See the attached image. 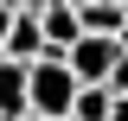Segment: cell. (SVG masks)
<instances>
[{"label":"cell","mask_w":128,"mask_h":121,"mask_svg":"<svg viewBox=\"0 0 128 121\" xmlns=\"http://www.w3.org/2000/svg\"><path fill=\"white\" fill-rule=\"evenodd\" d=\"M77 70H70V58L64 51H45V58L32 64V115H45V121H64L70 115V102H77Z\"/></svg>","instance_id":"1"},{"label":"cell","mask_w":128,"mask_h":121,"mask_svg":"<svg viewBox=\"0 0 128 121\" xmlns=\"http://www.w3.org/2000/svg\"><path fill=\"white\" fill-rule=\"evenodd\" d=\"M122 51H128V45H122V38H109V32H83L64 58H70L77 83H109V70H115V58H122Z\"/></svg>","instance_id":"2"},{"label":"cell","mask_w":128,"mask_h":121,"mask_svg":"<svg viewBox=\"0 0 128 121\" xmlns=\"http://www.w3.org/2000/svg\"><path fill=\"white\" fill-rule=\"evenodd\" d=\"M32 115V64L0 58V121H26Z\"/></svg>","instance_id":"3"},{"label":"cell","mask_w":128,"mask_h":121,"mask_svg":"<svg viewBox=\"0 0 128 121\" xmlns=\"http://www.w3.org/2000/svg\"><path fill=\"white\" fill-rule=\"evenodd\" d=\"M45 51H51V38H45V19H38V13H19V19H13V32H6V51H0V58L38 64Z\"/></svg>","instance_id":"4"},{"label":"cell","mask_w":128,"mask_h":121,"mask_svg":"<svg viewBox=\"0 0 128 121\" xmlns=\"http://www.w3.org/2000/svg\"><path fill=\"white\" fill-rule=\"evenodd\" d=\"M38 19H45V38H51V51H70V45L83 38V13H77V6H64V0H51Z\"/></svg>","instance_id":"5"},{"label":"cell","mask_w":128,"mask_h":121,"mask_svg":"<svg viewBox=\"0 0 128 121\" xmlns=\"http://www.w3.org/2000/svg\"><path fill=\"white\" fill-rule=\"evenodd\" d=\"M77 13H83V32H109V38L128 32V0H90Z\"/></svg>","instance_id":"6"},{"label":"cell","mask_w":128,"mask_h":121,"mask_svg":"<svg viewBox=\"0 0 128 121\" xmlns=\"http://www.w3.org/2000/svg\"><path fill=\"white\" fill-rule=\"evenodd\" d=\"M70 115H77V121H109L115 115V89H109V83H83L77 102H70Z\"/></svg>","instance_id":"7"},{"label":"cell","mask_w":128,"mask_h":121,"mask_svg":"<svg viewBox=\"0 0 128 121\" xmlns=\"http://www.w3.org/2000/svg\"><path fill=\"white\" fill-rule=\"evenodd\" d=\"M109 89H115V96H128V51L115 58V70H109Z\"/></svg>","instance_id":"8"},{"label":"cell","mask_w":128,"mask_h":121,"mask_svg":"<svg viewBox=\"0 0 128 121\" xmlns=\"http://www.w3.org/2000/svg\"><path fill=\"white\" fill-rule=\"evenodd\" d=\"M13 19H19V6H13V0H0V51H6V32H13Z\"/></svg>","instance_id":"9"},{"label":"cell","mask_w":128,"mask_h":121,"mask_svg":"<svg viewBox=\"0 0 128 121\" xmlns=\"http://www.w3.org/2000/svg\"><path fill=\"white\" fill-rule=\"evenodd\" d=\"M13 6H19V13H45L51 0H13Z\"/></svg>","instance_id":"10"},{"label":"cell","mask_w":128,"mask_h":121,"mask_svg":"<svg viewBox=\"0 0 128 121\" xmlns=\"http://www.w3.org/2000/svg\"><path fill=\"white\" fill-rule=\"evenodd\" d=\"M109 121H128V96H115V115H109Z\"/></svg>","instance_id":"11"},{"label":"cell","mask_w":128,"mask_h":121,"mask_svg":"<svg viewBox=\"0 0 128 121\" xmlns=\"http://www.w3.org/2000/svg\"><path fill=\"white\" fill-rule=\"evenodd\" d=\"M64 6H90V0H64Z\"/></svg>","instance_id":"12"},{"label":"cell","mask_w":128,"mask_h":121,"mask_svg":"<svg viewBox=\"0 0 128 121\" xmlns=\"http://www.w3.org/2000/svg\"><path fill=\"white\" fill-rule=\"evenodd\" d=\"M26 121H45V115H26Z\"/></svg>","instance_id":"13"},{"label":"cell","mask_w":128,"mask_h":121,"mask_svg":"<svg viewBox=\"0 0 128 121\" xmlns=\"http://www.w3.org/2000/svg\"><path fill=\"white\" fill-rule=\"evenodd\" d=\"M64 121H77V115H64Z\"/></svg>","instance_id":"14"}]
</instances>
